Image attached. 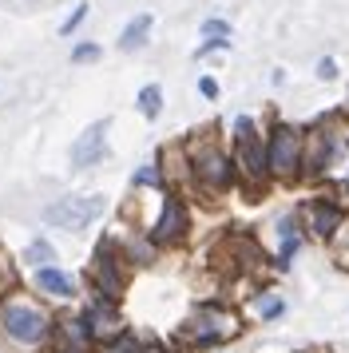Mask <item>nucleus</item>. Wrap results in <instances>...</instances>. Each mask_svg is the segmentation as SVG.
I'll return each instance as SVG.
<instances>
[{"instance_id": "1", "label": "nucleus", "mask_w": 349, "mask_h": 353, "mask_svg": "<svg viewBox=\"0 0 349 353\" xmlns=\"http://www.w3.org/2000/svg\"><path fill=\"white\" fill-rule=\"evenodd\" d=\"M99 214H103V194H68L44 207V223L60 230H88Z\"/></svg>"}, {"instance_id": "2", "label": "nucleus", "mask_w": 349, "mask_h": 353, "mask_svg": "<svg viewBox=\"0 0 349 353\" xmlns=\"http://www.w3.org/2000/svg\"><path fill=\"white\" fill-rule=\"evenodd\" d=\"M0 330L20 341V345H36L48 337V318L36 310V305H24V302H8L0 310Z\"/></svg>"}, {"instance_id": "3", "label": "nucleus", "mask_w": 349, "mask_h": 353, "mask_svg": "<svg viewBox=\"0 0 349 353\" xmlns=\"http://www.w3.org/2000/svg\"><path fill=\"white\" fill-rule=\"evenodd\" d=\"M298 167H301V131L278 123L270 131V143H266V171H274L282 179H294Z\"/></svg>"}, {"instance_id": "4", "label": "nucleus", "mask_w": 349, "mask_h": 353, "mask_svg": "<svg viewBox=\"0 0 349 353\" xmlns=\"http://www.w3.org/2000/svg\"><path fill=\"white\" fill-rule=\"evenodd\" d=\"M235 131H238V163H242V171L250 175V183H262L266 179V147H262V135L254 131V119L238 115Z\"/></svg>"}, {"instance_id": "5", "label": "nucleus", "mask_w": 349, "mask_h": 353, "mask_svg": "<svg viewBox=\"0 0 349 353\" xmlns=\"http://www.w3.org/2000/svg\"><path fill=\"white\" fill-rule=\"evenodd\" d=\"M195 179L203 191H226L235 183V163L222 155L219 147H203L195 155Z\"/></svg>"}, {"instance_id": "6", "label": "nucleus", "mask_w": 349, "mask_h": 353, "mask_svg": "<svg viewBox=\"0 0 349 353\" xmlns=\"http://www.w3.org/2000/svg\"><path fill=\"white\" fill-rule=\"evenodd\" d=\"M123 258L115 254V246L111 242H99V250H95V266H92V278H95V290L108 298V302H115L119 294H123Z\"/></svg>"}, {"instance_id": "7", "label": "nucleus", "mask_w": 349, "mask_h": 353, "mask_svg": "<svg viewBox=\"0 0 349 353\" xmlns=\"http://www.w3.org/2000/svg\"><path fill=\"white\" fill-rule=\"evenodd\" d=\"M235 334V318L230 314H222V310H203L195 321H187V337L190 345H215V341H226V337Z\"/></svg>"}, {"instance_id": "8", "label": "nucleus", "mask_w": 349, "mask_h": 353, "mask_svg": "<svg viewBox=\"0 0 349 353\" xmlns=\"http://www.w3.org/2000/svg\"><path fill=\"white\" fill-rule=\"evenodd\" d=\"M108 151V119H99L72 143V167H95Z\"/></svg>"}, {"instance_id": "9", "label": "nucleus", "mask_w": 349, "mask_h": 353, "mask_svg": "<svg viewBox=\"0 0 349 353\" xmlns=\"http://www.w3.org/2000/svg\"><path fill=\"white\" fill-rule=\"evenodd\" d=\"M187 234V207H183V199L179 194H167L163 199V214H159L155 223V242H179Z\"/></svg>"}, {"instance_id": "10", "label": "nucleus", "mask_w": 349, "mask_h": 353, "mask_svg": "<svg viewBox=\"0 0 349 353\" xmlns=\"http://www.w3.org/2000/svg\"><path fill=\"white\" fill-rule=\"evenodd\" d=\"M36 286L44 290V294H52V298H76V278L72 274L56 270V266H40L36 270Z\"/></svg>"}, {"instance_id": "11", "label": "nucleus", "mask_w": 349, "mask_h": 353, "mask_svg": "<svg viewBox=\"0 0 349 353\" xmlns=\"http://www.w3.org/2000/svg\"><path fill=\"white\" fill-rule=\"evenodd\" d=\"M337 226H341V207H337V203H326V199H317L314 207H310V230H314L317 239H333Z\"/></svg>"}, {"instance_id": "12", "label": "nucleus", "mask_w": 349, "mask_h": 353, "mask_svg": "<svg viewBox=\"0 0 349 353\" xmlns=\"http://www.w3.org/2000/svg\"><path fill=\"white\" fill-rule=\"evenodd\" d=\"M330 155H333L330 131H314L310 143H306V167H310V175H321V171L330 167Z\"/></svg>"}, {"instance_id": "13", "label": "nucleus", "mask_w": 349, "mask_h": 353, "mask_svg": "<svg viewBox=\"0 0 349 353\" xmlns=\"http://www.w3.org/2000/svg\"><path fill=\"white\" fill-rule=\"evenodd\" d=\"M88 318V330H92V337H115L119 334V314L111 310V302H95L92 305V314H83Z\"/></svg>"}, {"instance_id": "14", "label": "nucleus", "mask_w": 349, "mask_h": 353, "mask_svg": "<svg viewBox=\"0 0 349 353\" xmlns=\"http://www.w3.org/2000/svg\"><path fill=\"white\" fill-rule=\"evenodd\" d=\"M147 32H151V17H147V12H139V17L123 28V36H119V48H123V52L143 48V44H147Z\"/></svg>"}, {"instance_id": "15", "label": "nucleus", "mask_w": 349, "mask_h": 353, "mask_svg": "<svg viewBox=\"0 0 349 353\" xmlns=\"http://www.w3.org/2000/svg\"><path fill=\"white\" fill-rule=\"evenodd\" d=\"M278 234H282V250H278V266H290V258H294V250H298V226H294V219H282L278 223Z\"/></svg>"}, {"instance_id": "16", "label": "nucleus", "mask_w": 349, "mask_h": 353, "mask_svg": "<svg viewBox=\"0 0 349 353\" xmlns=\"http://www.w3.org/2000/svg\"><path fill=\"white\" fill-rule=\"evenodd\" d=\"M139 112L147 115V119H159V112H163V88H159V83H147L139 92Z\"/></svg>"}, {"instance_id": "17", "label": "nucleus", "mask_w": 349, "mask_h": 353, "mask_svg": "<svg viewBox=\"0 0 349 353\" xmlns=\"http://www.w3.org/2000/svg\"><path fill=\"white\" fill-rule=\"evenodd\" d=\"M28 262H36V266H40V262H56V250H52V242H44V239H36L28 246Z\"/></svg>"}, {"instance_id": "18", "label": "nucleus", "mask_w": 349, "mask_h": 353, "mask_svg": "<svg viewBox=\"0 0 349 353\" xmlns=\"http://www.w3.org/2000/svg\"><path fill=\"white\" fill-rule=\"evenodd\" d=\"M127 258H131V262H139V266H151L155 250H151V242H131V246H127Z\"/></svg>"}, {"instance_id": "19", "label": "nucleus", "mask_w": 349, "mask_h": 353, "mask_svg": "<svg viewBox=\"0 0 349 353\" xmlns=\"http://www.w3.org/2000/svg\"><path fill=\"white\" fill-rule=\"evenodd\" d=\"M282 310H286V302L278 298V294H266V298H258V314H262V318H278Z\"/></svg>"}, {"instance_id": "20", "label": "nucleus", "mask_w": 349, "mask_h": 353, "mask_svg": "<svg viewBox=\"0 0 349 353\" xmlns=\"http://www.w3.org/2000/svg\"><path fill=\"white\" fill-rule=\"evenodd\" d=\"M83 20H88V4H79L76 12H72V17L63 20V24H60V36H72V32L79 28V24H83Z\"/></svg>"}, {"instance_id": "21", "label": "nucleus", "mask_w": 349, "mask_h": 353, "mask_svg": "<svg viewBox=\"0 0 349 353\" xmlns=\"http://www.w3.org/2000/svg\"><path fill=\"white\" fill-rule=\"evenodd\" d=\"M95 56H99V44H76L72 48V64H92Z\"/></svg>"}, {"instance_id": "22", "label": "nucleus", "mask_w": 349, "mask_h": 353, "mask_svg": "<svg viewBox=\"0 0 349 353\" xmlns=\"http://www.w3.org/2000/svg\"><path fill=\"white\" fill-rule=\"evenodd\" d=\"M135 183H139V187H155L159 183V163H147L139 175H135Z\"/></svg>"}, {"instance_id": "23", "label": "nucleus", "mask_w": 349, "mask_h": 353, "mask_svg": "<svg viewBox=\"0 0 349 353\" xmlns=\"http://www.w3.org/2000/svg\"><path fill=\"white\" fill-rule=\"evenodd\" d=\"M203 36H230V24H226V20H206Z\"/></svg>"}, {"instance_id": "24", "label": "nucleus", "mask_w": 349, "mask_h": 353, "mask_svg": "<svg viewBox=\"0 0 349 353\" xmlns=\"http://www.w3.org/2000/svg\"><path fill=\"white\" fill-rule=\"evenodd\" d=\"M199 92H203L206 99H219V83L210 80V76H203V80H199Z\"/></svg>"}, {"instance_id": "25", "label": "nucleus", "mask_w": 349, "mask_h": 353, "mask_svg": "<svg viewBox=\"0 0 349 353\" xmlns=\"http://www.w3.org/2000/svg\"><path fill=\"white\" fill-rule=\"evenodd\" d=\"M317 76H321V80H333V76H337V64H333V60H321V64H317Z\"/></svg>"}, {"instance_id": "26", "label": "nucleus", "mask_w": 349, "mask_h": 353, "mask_svg": "<svg viewBox=\"0 0 349 353\" xmlns=\"http://www.w3.org/2000/svg\"><path fill=\"white\" fill-rule=\"evenodd\" d=\"M60 353H76V350H60Z\"/></svg>"}]
</instances>
